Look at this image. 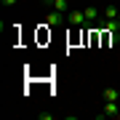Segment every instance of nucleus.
I'll return each mask as SVG.
<instances>
[{
	"label": "nucleus",
	"instance_id": "obj_1",
	"mask_svg": "<svg viewBox=\"0 0 120 120\" xmlns=\"http://www.w3.org/2000/svg\"><path fill=\"white\" fill-rule=\"evenodd\" d=\"M67 22L72 24V27H86L88 19H86V13H83V11H69V13H67Z\"/></svg>",
	"mask_w": 120,
	"mask_h": 120
},
{
	"label": "nucleus",
	"instance_id": "obj_2",
	"mask_svg": "<svg viewBox=\"0 0 120 120\" xmlns=\"http://www.w3.org/2000/svg\"><path fill=\"white\" fill-rule=\"evenodd\" d=\"M64 19H67V13H61V11L45 13V24H51V27H61V24H64Z\"/></svg>",
	"mask_w": 120,
	"mask_h": 120
},
{
	"label": "nucleus",
	"instance_id": "obj_3",
	"mask_svg": "<svg viewBox=\"0 0 120 120\" xmlns=\"http://www.w3.org/2000/svg\"><path fill=\"white\" fill-rule=\"evenodd\" d=\"M99 117H120L117 101H104V109H101V115H99Z\"/></svg>",
	"mask_w": 120,
	"mask_h": 120
},
{
	"label": "nucleus",
	"instance_id": "obj_4",
	"mask_svg": "<svg viewBox=\"0 0 120 120\" xmlns=\"http://www.w3.org/2000/svg\"><path fill=\"white\" fill-rule=\"evenodd\" d=\"M101 99H104V101H120V91L117 88H104L101 91Z\"/></svg>",
	"mask_w": 120,
	"mask_h": 120
},
{
	"label": "nucleus",
	"instance_id": "obj_5",
	"mask_svg": "<svg viewBox=\"0 0 120 120\" xmlns=\"http://www.w3.org/2000/svg\"><path fill=\"white\" fill-rule=\"evenodd\" d=\"M117 16H120L117 5H107V8H104V19H117Z\"/></svg>",
	"mask_w": 120,
	"mask_h": 120
},
{
	"label": "nucleus",
	"instance_id": "obj_6",
	"mask_svg": "<svg viewBox=\"0 0 120 120\" xmlns=\"http://www.w3.org/2000/svg\"><path fill=\"white\" fill-rule=\"evenodd\" d=\"M53 11H61V13H69L72 8H69V3H67V0H56V3H53Z\"/></svg>",
	"mask_w": 120,
	"mask_h": 120
},
{
	"label": "nucleus",
	"instance_id": "obj_7",
	"mask_svg": "<svg viewBox=\"0 0 120 120\" xmlns=\"http://www.w3.org/2000/svg\"><path fill=\"white\" fill-rule=\"evenodd\" d=\"M83 13H86V19H88V22H94V19H99V8H94V5H88V8L83 11Z\"/></svg>",
	"mask_w": 120,
	"mask_h": 120
},
{
	"label": "nucleus",
	"instance_id": "obj_8",
	"mask_svg": "<svg viewBox=\"0 0 120 120\" xmlns=\"http://www.w3.org/2000/svg\"><path fill=\"white\" fill-rule=\"evenodd\" d=\"M0 3H3V5H19L22 0H0Z\"/></svg>",
	"mask_w": 120,
	"mask_h": 120
},
{
	"label": "nucleus",
	"instance_id": "obj_9",
	"mask_svg": "<svg viewBox=\"0 0 120 120\" xmlns=\"http://www.w3.org/2000/svg\"><path fill=\"white\" fill-rule=\"evenodd\" d=\"M40 3H43V5H51V8H53V3H56V0H40Z\"/></svg>",
	"mask_w": 120,
	"mask_h": 120
},
{
	"label": "nucleus",
	"instance_id": "obj_10",
	"mask_svg": "<svg viewBox=\"0 0 120 120\" xmlns=\"http://www.w3.org/2000/svg\"><path fill=\"white\" fill-rule=\"evenodd\" d=\"M117 22H120V16H117Z\"/></svg>",
	"mask_w": 120,
	"mask_h": 120
}]
</instances>
